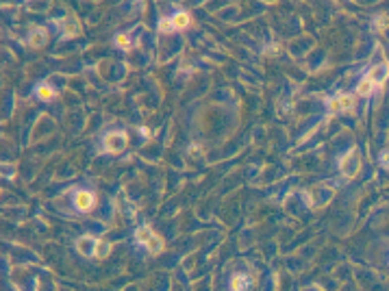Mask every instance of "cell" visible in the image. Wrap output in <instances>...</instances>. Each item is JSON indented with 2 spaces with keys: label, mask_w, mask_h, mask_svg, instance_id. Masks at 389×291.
I'll use <instances>...</instances> for the list:
<instances>
[{
  "label": "cell",
  "mask_w": 389,
  "mask_h": 291,
  "mask_svg": "<svg viewBox=\"0 0 389 291\" xmlns=\"http://www.w3.org/2000/svg\"><path fill=\"white\" fill-rule=\"evenodd\" d=\"M127 133H122V130H118V133H109L105 135V139H102V148H105L107 152H113V155H118V152H122L124 148H127Z\"/></svg>",
  "instance_id": "2"
},
{
  "label": "cell",
  "mask_w": 389,
  "mask_h": 291,
  "mask_svg": "<svg viewBox=\"0 0 389 291\" xmlns=\"http://www.w3.org/2000/svg\"><path fill=\"white\" fill-rule=\"evenodd\" d=\"M359 168H361V159H359L357 150H348L346 155L339 159V170L348 178H354V176L359 174Z\"/></svg>",
  "instance_id": "1"
},
{
  "label": "cell",
  "mask_w": 389,
  "mask_h": 291,
  "mask_svg": "<svg viewBox=\"0 0 389 291\" xmlns=\"http://www.w3.org/2000/svg\"><path fill=\"white\" fill-rule=\"evenodd\" d=\"M157 28H159V33H172L174 31L172 18H161V20H159V24H157Z\"/></svg>",
  "instance_id": "16"
},
{
  "label": "cell",
  "mask_w": 389,
  "mask_h": 291,
  "mask_svg": "<svg viewBox=\"0 0 389 291\" xmlns=\"http://www.w3.org/2000/svg\"><path fill=\"white\" fill-rule=\"evenodd\" d=\"M248 285H250V278L246 274H235L231 278V291H246Z\"/></svg>",
  "instance_id": "10"
},
{
  "label": "cell",
  "mask_w": 389,
  "mask_h": 291,
  "mask_svg": "<svg viewBox=\"0 0 389 291\" xmlns=\"http://www.w3.org/2000/svg\"><path fill=\"white\" fill-rule=\"evenodd\" d=\"M46 42H48V33H46V28H35V31L31 33V37H28V44H31L33 48H42Z\"/></svg>",
  "instance_id": "9"
},
{
  "label": "cell",
  "mask_w": 389,
  "mask_h": 291,
  "mask_svg": "<svg viewBox=\"0 0 389 291\" xmlns=\"http://www.w3.org/2000/svg\"><path fill=\"white\" fill-rule=\"evenodd\" d=\"M152 235H154V233L150 231V226H141V228H137V231H135V239L139 243H144V246L148 243V239H150Z\"/></svg>",
  "instance_id": "14"
},
{
  "label": "cell",
  "mask_w": 389,
  "mask_h": 291,
  "mask_svg": "<svg viewBox=\"0 0 389 291\" xmlns=\"http://www.w3.org/2000/svg\"><path fill=\"white\" fill-rule=\"evenodd\" d=\"M146 248H148V252H150V254H159L163 250V239L159 235H152L150 239H148Z\"/></svg>",
  "instance_id": "11"
},
{
  "label": "cell",
  "mask_w": 389,
  "mask_h": 291,
  "mask_svg": "<svg viewBox=\"0 0 389 291\" xmlns=\"http://www.w3.org/2000/svg\"><path fill=\"white\" fill-rule=\"evenodd\" d=\"M365 78H370L372 83H374V85H379V87H381V85H383V83H385L387 78H389V65H387V63L372 65V70H370L368 74H365Z\"/></svg>",
  "instance_id": "5"
},
{
  "label": "cell",
  "mask_w": 389,
  "mask_h": 291,
  "mask_svg": "<svg viewBox=\"0 0 389 291\" xmlns=\"http://www.w3.org/2000/svg\"><path fill=\"white\" fill-rule=\"evenodd\" d=\"M116 46H118V48H122V50H129V46H130L129 35H124V33H118V35H116Z\"/></svg>",
  "instance_id": "17"
},
{
  "label": "cell",
  "mask_w": 389,
  "mask_h": 291,
  "mask_svg": "<svg viewBox=\"0 0 389 291\" xmlns=\"http://www.w3.org/2000/svg\"><path fill=\"white\" fill-rule=\"evenodd\" d=\"M190 22H192V18H190V13H187V11H176V13L172 15L174 31H185V28L190 26Z\"/></svg>",
  "instance_id": "8"
},
{
  "label": "cell",
  "mask_w": 389,
  "mask_h": 291,
  "mask_svg": "<svg viewBox=\"0 0 389 291\" xmlns=\"http://www.w3.org/2000/svg\"><path fill=\"white\" fill-rule=\"evenodd\" d=\"M96 204V196L87 189H78L76 193H74V207H76V211H81V213H87V211L94 209Z\"/></svg>",
  "instance_id": "3"
},
{
  "label": "cell",
  "mask_w": 389,
  "mask_h": 291,
  "mask_svg": "<svg viewBox=\"0 0 389 291\" xmlns=\"http://www.w3.org/2000/svg\"><path fill=\"white\" fill-rule=\"evenodd\" d=\"M35 96H37L39 100H44V102H50V100L55 98V91L50 89L48 85H39V87L35 89Z\"/></svg>",
  "instance_id": "13"
},
{
  "label": "cell",
  "mask_w": 389,
  "mask_h": 291,
  "mask_svg": "<svg viewBox=\"0 0 389 291\" xmlns=\"http://www.w3.org/2000/svg\"><path fill=\"white\" fill-rule=\"evenodd\" d=\"M374 87H376V85L372 83L370 78H365V76H363L361 81H359V85H357V94H359V96H370V94H372V89H374Z\"/></svg>",
  "instance_id": "12"
},
{
  "label": "cell",
  "mask_w": 389,
  "mask_h": 291,
  "mask_svg": "<svg viewBox=\"0 0 389 291\" xmlns=\"http://www.w3.org/2000/svg\"><path fill=\"white\" fill-rule=\"evenodd\" d=\"M330 111H348L354 107V96L352 94H337L328 100Z\"/></svg>",
  "instance_id": "4"
},
{
  "label": "cell",
  "mask_w": 389,
  "mask_h": 291,
  "mask_svg": "<svg viewBox=\"0 0 389 291\" xmlns=\"http://www.w3.org/2000/svg\"><path fill=\"white\" fill-rule=\"evenodd\" d=\"M64 35L65 37H76L78 33H81V24H78V20H76V15H72V13H67L65 15V20H64Z\"/></svg>",
  "instance_id": "7"
},
{
  "label": "cell",
  "mask_w": 389,
  "mask_h": 291,
  "mask_svg": "<svg viewBox=\"0 0 389 291\" xmlns=\"http://www.w3.org/2000/svg\"><path fill=\"white\" fill-rule=\"evenodd\" d=\"M381 163L385 165V168H389V150H385V152L381 155Z\"/></svg>",
  "instance_id": "18"
},
{
  "label": "cell",
  "mask_w": 389,
  "mask_h": 291,
  "mask_svg": "<svg viewBox=\"0 0 389 291\" xmlns=\"http://www.w3.org/2000/svg\"><path fill=\"white\" fill-rule=\"evenodd\" d=\"M98 241H100V239H96V237H91V235H85V237H81L76 241V250L83 256H94L96 254V248H98Z\"/></svg>",
  "instance_id": "6"
},
{
  "label": "cell",
  "mask_w": 389,
  "mask_h": 291,
  "mask_svg": "<svg viewBox=\"0 0 389 291\" xmlns=\"http://www.w3.org/2000/svg\"><path fill=\"white\" fill-rule=\"evenodd\" d=\"M109 252H111V243L109 241H105V239H100L98 241V248H96V259H107L109 256Z\"/></svg>",
  "instance_id": "15"
}]
</instances>
